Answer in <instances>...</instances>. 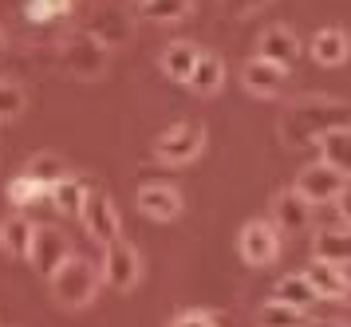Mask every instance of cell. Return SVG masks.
<instances>
[{"label":"cell","mask_w":351,"mask_h":327,"mask_svg":"<svg viewBox=\"0 0 351 327\" xmlns=\"http://www.w3.org/2000/svg\"><path fill=\"white\" fill-rule=\"evenodd\" d=\"M44 197H48V189L36 186L28 173H16V178L8 182V205H16V209H28V205L44 202Z\"/></svg>","instance_id":"obj_27"},{"label":"cell","mask_w":351,"mask_h":327,"mask_svg":"<svg viewBox=\"0 0 351 327\" xmlns=\"http://www.w3.org/2000/svg\"><path fill=\"white\" fill-rule=\"evenodd\" d=\"M67 256H71V245H67V237L56 229V225H40L32 229V245H28V261L36 265V272H44L51 276L56 268L64 265Z\"/></svg>","instance_id":"obj_9"},{"label":"cell","mask_w":351,"mask_h":327,"mask_svg":"<svg viewBox=\"0 0 351 327\" xmlns=\"http://www.w3.org/2000/svg\"><path fill=\"white\" fill-rule=\"evenodd\" d=\"M304 44L296 40V32L285 28V24H272V28L261 32V40H256V60H269L276 67H292V63L300 60Z\"/></svg>","instance_id":"obj_10"},{"label":"cell","mask_w":351,"mask_h":327,"mask_svg":"<svg viewBox=\"0 0 351 327\" xmlns=\"http://www.w3.org/2000/svg\"><path fill=\"white\" fill-rule=\"evenodd\" d=\"M308 56L319 63V67H339L348 60V32L343 28H319L312 40H308Z\"/></svg>","instance_id":"obj_16"},{"label":"cell","mask_w":351,"mask_h":327,"mask_svg":"<svg viewBox=\"0 0 351 327\" xmlns=\"http://www.w3.org/2000/svg\"><path fill=\"white\" fill-rule=\"evenodd\" d=\"M143 280V256L134 245H127L123 237L103 245V265H99V284H107L114 292H130Z\"/></svg>","instance_id":"obj_4"},{"label":"cell","mask_w":351,"mask_h":327,"mask_svg":"<svg viewBox=\"0 0 351 327\" xmlns=\"http://www.w3.org/2000/svg\"><path fill=\"white\" fill-rule=\"evenodd\" d=\"M272 300H280V304L296 308V312H308V308H316V304H319V296L308 288V280H304L300 272H296V276H280V280H276Z\"/></svg>","instance_id":"obj_21"},{"label":"cell","mask_w":351,"mask_h":327,"mask_svg":"<svg viewBox=\"0 0 351 327\" xmlns=\"http://www.w3.org/2000/svg\"><path fill=\"white\" fill-rule=\"evenodd\" d=\"M316 146H319V162H324V166H332V170L348 173V150H351L348 126H339V130H328V134L316 142Z\"/></svg>","instance_id":"obj_24"},{"label":"cell","mask_w":351,"mask_h":327,"mask_svg":"<svg viewBox=\"0 0 351 327\" xmlns=\"http://www.w3.org/2000/svg\"><path fill=\"white\" fill-rule=\"evenodd\" d=\"M197 56H202V47L197 44H190V40H174V44H166V51H162V71H166L170 79H178V83H186V75L193 71Z\"/></svg>","instance_id":"obj_20"},{"label":"cell","mask_w":351,"mask_h":327,"mask_svg":"<svg viewBox=\"0 0 351 327\" xmlns=\"http://www.w3.org/2000/svg\"><path fill=\"white\" fill-rule=\"evenodd\" d=\"M308 288L316 292L319 300H343L348 296V268H335V265H324V261H312V265L300 272Z\"/></svg>","instance_id":"obj_15"},{"label":"cell","mask_w":351,"mask_h":327,"mask_svg":"<svg viewBox=\"0 0 351 327\" xmlns=\"http://www.w3.org/2000/svg\"><path fill=\"white\" fill-rule=\"evenodd\" d=\"M296 193H300L304 202L312 205H335L343 202V193H348V173L332 170V166H324V162H312V166H304L296 173Z\"/></svg>","instance_id":"obj_5"},{"label":"cell","mask_w":351,"mask_h":327,"mask_svg":"<svg viewBox=\"0 0 351 327\" xmlns=\"http://www.w3.org/2000/svg\"><path fill=\"white\" fill-rule=\"evenodd\" d=\"M237 249H241V261L253 268H265L280 256V233L272 229V221H249L237 237Z\"/></svg>","instance_id":"obj_8"},{"label":"cell","mask_w":351,"mask_h":327,"mask_svg":"<svg viewBox=\"0 0 351 327\" xmlns=\"http://www.w3.org/2000/svg\"><path fill=\"white\" fill-rule=\"evenodd\" d=\"M170 327H221V319L213 312H206V308H193V312H182Z\"/></svg>","instance_id":"obj_29"},{"label":"cell","mask_w":351,"mask_h":327,"mask_svg":"<svg viewBox=\"0 0 351 327\" xmlns=\"http://www.w3.org/2000/svg\"><path fill=\"white\" fill-rule=\"evenodd\" d=\"M225 83V63L213 56V51H202L197 56V63H193V71L186 75V87H190L193 95H217Z\"/></svg>","instance_id":"obj_17"},{"label":"cell","mask_w":351,"mask_h":327,"mask_svg":"<svg viewBox=\"0 0 351 327\" xmlns=\"http://www.w3.org/2000/svg\"><path fill=\"white\" fill-rule=\"evenodd\" d=\"M24 173H28V178H32L36 186H44V189H51L56 186V182H60V178H67V162L60 154H48V150H44V154H32L28 158V166H24Z\"/></svg>","instance_id":"obj_22"},{"label":"cell","mask_w":351,"mask_h":327,"mask_svg":"<svg viewBox=\"0 0 351 327\" xmlns=\"http://www.w3.org/2000/svg\"><path fill=\"white\" fill-rule=\"evenodd\" d=\"M348 126V103L343 99H324V95H304L288 103L280 114V138L288 146H316L328 130Z\"/></svg>","instance_id":"obj_1"},{"label":"cell","mask_w":351,"mask_h":327,"mask_svg":"<svg viewBox=\"0 0 351 327\" xmlns=\"http://www.w3.org/2000/svg\"><path fill=\"white\" fill-rule=\"evenodd\" d=\"M193 0H138V8H143L146 20H158V24H174L182 16L190 12Z\"/></svg>","instance_id":"obj_26"},{"label":"cell","mask_w":351,"mask_h":327,"mask_svg":"<svg viewBox=\"0 0 351 327\" xmlns=\"http://www.w3.org/2000/svg\"><path fill=\"white\" fill-rule=\"evenodd\" d=\"M83 32H87L91 40H99V44L111 51V47H123L130 36H134V20H130L123 8L107 4V8H99V12L91 16V24H87Z\"/></svg>","instance_id":"obj_11"},{"label":"cell","mask_w":351,"mask_h":327,"mask_svg":"<svg viewBox=\"0 0 351 327\" xmlns=\"http://www.w3.org/2000/svg\"><path fill=\"white\" fill-rule=\"evenodd\" d=\"M206 150V126L202 123H174L170 130H162L154 142V154L170 166H186Z\"/></svg>","instance_id":"obj_7"},{"label":"cell","mask_w":351,"mask_h":327,"mask_svg":"<svg viewBox=\"0 0 351 327\" xmlns=\"http://www.w3.org/2000/svg\"><path fill=\"white\" fill-rule=\"evenodd\" d=\"M241 83L256 99H276V95L285 91V67L253 56V60H245V67H241Z\"/></svg>","instance_id":"obj_13"},{"label":"cell","mask_w":351,"mask_h":327,"mask_svg":"<svg viewBox=\"0 0 351 327\" xmlns=\"http://www.w3.org/2000/svg\"><path fill=\"white\" fill-rule=\"evenodd\" d=\"M138 209H143L150 221H178L182 217V193H178L174 186L150 182V186L138 189Z\"/></svg>","instance_id":"obj_14"},{"label":"cell","mask_w":351,"mask_h":327,"mask_svg":"<svg viewBox=\"0 0 351 327\" xmlns=\"http://www.w3.org/2000/svg\"><path fill=\"white\" fill-rule=\"evenodd\" d=\"M312 225V205L296 189H280L272 197V229L276 233H304Z\"/></svg>","instance_id":"obj_12"},{"label":"cell","mask_w":351,"mask_h":327,"mask_svg":"<svg viewBox=\"0 0 351 327\" xmlns=\"http://www.w3.org/2000/svg\"><path fill=\"white\" fill-rule=\"evenodd\" d=\"M4 56H8V40H4V32H0V63H4Z\"/></svg>","instance_id":"obj_32"},{"label":"cell","mask_w":351,"mask_h":327,"mask_svg":"<svg viewBox=\"0 0 351 327\" xmlns=\"http://www.w3.org/2000/svg\"><path fill=\"white\" fill-rule=\"evenodd\" d=\"M265 4H272V0H221V12L225 16H253Z\"/></svg>","instance_id":"obj_30"},{"label":"cell","mask_w":351,"mask_h":327,"mask_svg":"<svg viewBox=\"0 0 351 327\" xmlns=\"http://www.w3.org/2000/svg\"><path fill=\"white\" fill-rule=\"evenodd\" d=\"M48 197H51L56 209H64V213H80L83 197H87V182H83L80 173H67V178H60V182L48 189Z\"/></svg>","instance_id":"obj_23"},{"label":"cell","mask_w":351,"mask_h":327,"mask_svg":"<svg viewBox=\"0 0 351 327\" xmlns=\"http://www.w3.org/2000/svg\"><path fill=\"white\" fill-rule=\"evenodd\" d=\"M24 103H28V95L20 83H8V79H0V123H12L24 114Z\"/></svg>","instance_id":"obj_28"},{"label":"cell","mask_w":351,"mask_h":327,"mask_svg":"<svg viewBox=\"0 0 351 327\" xmlns=\"http://www.w3.org/2000/svg\"><path fill=\"white\" fill-rule=\"evenodd\" d=\"M80 221H83V229H87V237H91L95 245H111V241L123 237V217H119V209H114L111 193H103V189H87Z\"/></svg>","instance_id":"obj_6"},{"label":"cell","mask_w":351,"mask_h":327,"mask_svg":"<svg viewBox=\"0 0 351 327\" xmlns=\"http://www.w3.org/2000/svg\"><path fill=\"white\" fill-rule=\"evenodd\" d=\"M48 288L60 308H87L99 292V265H91V261H83V256L71 252L64 265L48 276Z\"/></svg>","instance_id":"obj_2"},{"label":"cell","mask_w":351,"mask_h":327,"mask_svg":"<svg viewBox=\"0 0 351 327\" xmlns=\"http://www.w3.org/2000/svg\"><path fill=\"white\" fill-rule=\"evenodd\" d=\"M304 327H348V324H339V319H308Z\"/></svg>","instance_id":"obj_31"},{"label":"cell","mask_w":351,"mask_h":327,"mask_svg":"<svg viewBox=\"0 0 351 327\" xmlns=\"http://www.w3.org/2000/svg\"><path fill=\"white\" fill-rule=\"evenodd\" d=\"M308 324V312H296L280 300H265L256 308V327H304Z\"/></svg>","instance_id":"obj_25"},{"label":"cell","mask_w":351,"mask_h":327,"mask_svg":"<svg viewBox=\"0 0 351 327\" xmlns=\"http://www.w3.org/2000/svg\"><path fill=\"white\" fill-rule=\"evenodd\" d=\"M32 229H36V225L24 217V213H12V217H4V225H0V252H4V256H12V261H28Z\"/></svg>","instance_id":"obj_18"},{"label":"cell","mask_w":351,"mask_h":327,"mask_svg":"<svg viewBox=\"0 0 351 327\" xmlns=\"http://www.w3.org/2000/svg\"><path fill=\"white\" fill-rule=\"evenodd\" d=\"M351 245H348V229H319L316 241H312V261H324V265L348 268Z\"/></svg>","instance_id":"obj_19"},{"label":"cell","mask_w":351,"mask_h":327,"mask_svg":"<svg viewBox=\"0 0 351 327\" xmlns=\"http://www.w3.org/2000/svg\"><path fill=\"white\" fill-rule=\"evenodd\" d=\"M107 63H111V51L91 40L87 32L71 36L64 47H60V67H64L71 79H83V83H95V79L107 75Z\"/></svg>","instance_id":"obj_3"}]
</instances>
